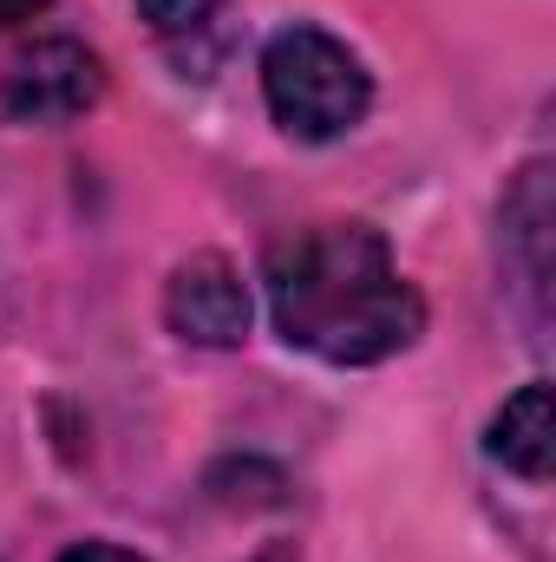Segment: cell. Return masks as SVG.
<instances>
[{
  "label": "cell",
  "mask_w": 556,
  "mask_h": 562,
  "mask_svg": "<svg viewBox=\"0 0 556 562\" xmlns=\"http://www.w3.org/2000/svg\"><path fill=\"white\" fill-rule=\"evenodd\" d=\"M105 92V66L79 40H33L0 66V112L13 125H66L92 112Z\"/></svg>",
  "instance_id": "3957f363"
},
{
  "label": "cell",
  "mask_w": 556,
  "mask_h": 562,
  "mask_svg": "<svg viewBox=\"0 0 556 562\" xmlns=\"http://www.w3.org/2000/svg\"><path fill=\"white\" fill-rule=\"evenodd\" d=\"M269 321L327 367H380L425 334V301L367 223H321L269 249Z\"/></svg>",
  "instance_id": "6da1fadb"
},
{
  "label": "cell",
  "mask_w": 556,
  "mask_h": 562,
  "mask_svg": "<svg viewBox=\"0 0 556 562\" xmlns=\"http://www.w3.org/2000/svg\"><path fill=\"white\" fill-rule=\"evenodd\" d=\"M485 451L511 471V477H524V484H551L556 471V406H551V380H531V386H518L491 425H485Z\"/></svg>",
  "instance_id": "5b68a950"
},
{
  "label": "cell",
  "mask_w": 556,
  "mask_h": 562,
  "mask_svg": "<svg viewBox=\"0 0 556 562\" xmlns=\"http://www.w3.org/2000/svg\"><path fill=\"white\" fill-rule=\"evenodd\" d=\"M263 99L288 138L301 144H334L347 138L367 105H374V72L360 53L321 26H281L263 46Z\"/></svg>",
  "instance_id": "7a4b0ae2"
},
{
  "label": "cell",
  "mask_w": 556,
  "mask_h": 562,
  "mask_svg": "<svg viewBox=\"0 0 556 562\" xmlns=\"http://www.w3.org/2000/svg\"><path fill=\"white\" fill-rule=\"evenodd\" d=\"M53 0H0V26H13V20H33V13H46Z\"/></svg>",
  "instance_id": "9c48e42d"
},
{
  "label": "cell",
  "mask_w": 556,
  "mask_h": 562,
  "mask_svg": "<svg viewBox=\"0 0 556 562\" xmlns=\"http://www.w3.org/2000/svg\"><path fill=\"white\" fill-rule=\"evenodd\" d=\"M59 562H151V557H138V550H119V543H73Z\"/></svg>",
  "instance_id": "ba28073f"
},
{
  "label": "cell",
  "mask_w": 556,
  "mask_h": 562,
  "mask_svg": "<svg viewBox=\"0 0 556 562\" xmlns=\"http://www.w3.org/2000/svg\"><path fill=\"white\" fill-rule=\"evenodd\" d=\"M138 13L157 26V33H190L216 13V0H138Z\"/></svg>",
  "instance_id": "52a82bcc"
},
{
  "label": "cell",
  "mask_w": 556,
  "mask_h": 562,
  "mask_svg": "<svg viewBox=\"0 0 556 562\" xmlns=\"http://www.w3.org/2000/svg\"><path fill=\"white\" fill-rule=\"evenodd\" d=\"M504 243L518 249V262H524V288H551V170L544 164H531L524 177H518V196L504 203Z\"/></svg>",
  "instance_id": "8992f818"
},
{
  "label": "cell",
  "mask_w": 556,
  "mask_h": 562,
  "mask_svg": "<svg viewBox=\"0 0 556 562\" xmlns=\"http://www.w3.org/2000/svg\"><path fill=\"white\" fill-rule=\"evenodd\" d=\"M164 321L190 347H243L256 321V294L223 249H197L164 281Z\"/></svg>",
  "instance_id": "277c9868"
}]
</instances>
